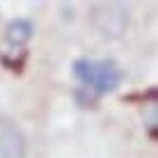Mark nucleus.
Listing matches in <instances>:
<instances>
[{
    "label": "nucleus",
    "mask_w": 158,
    "mask_h": 158,
    "mask_svg": "<svg viewBox=\"0 0 158 158\" xmlns=\"http://www.w3.org/2000/svg\"><path fill=\"white\" fill-rule=\"evenodd\" d=\"M73 73L94 94H108L122 83V71L108 60H78L73 64Z\"/></svg>",
    "instance_id": "nucleus-2"
},
{
    "label": "nucleus",
    "mask_w": 158,
    "mask_h": 158,
    "mask_svg": "<svg viewBox=\"0 0 158 158\" xmlns=\"http://www.w3.org/2000/svg\"><path fill=\"white\" fill-rule=\"evenodd\" d=\"M32 32H35V28L28 19H16L7 25V41L12 46H21L32 37Z\"/></svg>",
    "instance_id": "nucleus-4"
},
{
    "label": "nucleus",
    "mask_w": 158,
    "mask_h": 158,
    "mask_svg": "<svg viewBox=\"0 0 158 158\" xmlns=\"http://www.w3.org/2000/svg\"><path fill=\"white\" fill-rule=\"evenodd\" d=\"M25 140L14 122L0 117V158H23Z\"/></svg>",
    "instance_id": "nucleus-3"
},
{
    "label": "nucleus",
    "mask_w": 158,
    "mask_h": 158,
    "mask_svg": "<svg viewBox=\"0 0 158 158\" xmlns=\"http://www.w3.org/2000/svg\"><path fill=\"white\" fill-rule=\"evenodd\" d=\"M131 9L124 2H94L89 7V25L103 39H119L128 30Z\"/></svg>",
    "instance_id": "nucleus-1"
}]
</instances>
